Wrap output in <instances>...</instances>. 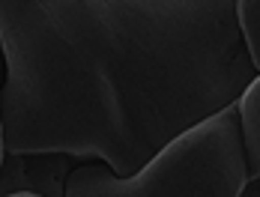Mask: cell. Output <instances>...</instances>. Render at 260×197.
Segmentation results:
<instances>
[{
    "instance_id": "7",
    "label": "cell",
    "mask_w": 260,
    "mask_h": 197,
    "mask_svg": "<svg viewBox=\"0 0 260 197\" xmlns=\"http://www.w3.org/2000/svg\"><path fill=\"white\" fill-rule=\"evenodd\" d=\"M0 84H3V57H0ZM3 155L6 149H3V123H0V165H3Z\"/></svg>"
},
{
    "instance_id": "1",
    "label": "cell",
    "mask_w": 260,
    "mask_h": 197,
    "mask_svg": "<svg viewBox=\"0 0 260 197\" xmlns=\"http://www.w3.org/2000/svg\"><path fill=\"white\" fill-rule=\"evenodd\" d=\"M6 152H69L117 176L254 81L234 0H0Z\"/></svg>"
},
{
    "instance_id": "3",
    "label": "cell",
    "mask_w": 260,
    "mask_h": 197,
    "mask_svg": "<svg viewBox=\"0 0 260 197\" xmlns=\"http://www.w3.org/2000/svg\"><path fill=\"white\" fill-rule=\"evenodd\" d=\"M84 158L69 152H6L0 165V197H63L66 179Z\"/></svg>"
},
{
    "instance_id": "4",
    "label": "cell",
    "mask_w": 260,
    "mask_h": 197,
    "mask_svg": "<svg viewBox=\"0 0 260 197\" xmlns=\"http://www.w3.org/2000/svg\"><path fill=\"white\" fill-rule=\"evenodd\" d=\"M236 114H239V128H242V149H245V168L248 179L260 176V75L242 90L236 98Z\"/></svg>"
},
{
    "instance_id": "8",
    "label": "cell",
    "mask_w": 260,
    "mask_h": 197,
    "mask_svg": "<svg viewBox=\"0 0 260 197\" xmlns=\"http://www.w3.org/2000/svg\"><path fill=\"white\" fill-rule=\"evenodd\" d=\"M6 197H36V194H6Z\"/></svg>"
},
{
    "instance_id": "5",
    "label": "cell",
    "mask_w": 260,
    "mask_h": 197,
    "mask_svg": "<svg viewBox=\"0 0 260 197\" xmlns=\"http://www.w3.org/2000/svg\"><path fill=\"white\" fill-rule=\"evenodd\" d=\"M234 21L245 57L260 75V0H234Z\"/></svg>"
},
{
    "instance_id": "6",
    "label": "cell",
    "mask_w": 260,
    "mask_h": 197,
    "mask_svg": "<svg viewBox=\"0 0 260 197\" xmlns=\"http://www.w3.org/2000/svg\"><path fill=\"white\" fill-rule=\"evenodd\" d=\"M239 197H260V176H257V179H248Z\"/></svg>"
},
{
    "instance_id": "2",
    "label": "cell",
    "mask_w": 260,
    "mask_h": 197,
    "mask_svg": "<svg viewBox=\"0 0 260 197\" xmlns=\"http://www.w3.org/2000/svg\"><path fill=\"white\" fill-rule=\"evenodd\" d=\"M248 182L236 102L185 128L132 176L105 161H84L63 197H239Z\"/></svg>"
}]
</instances>
